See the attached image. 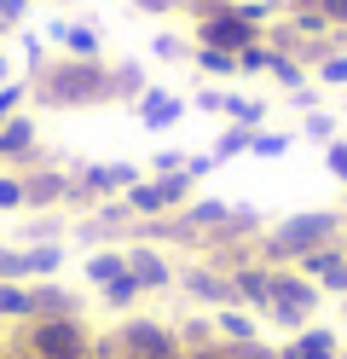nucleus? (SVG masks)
<instances>
[{"mask_svg": "<svg viewBox=\"0 0 347 359\" xmlns=\"http://www.w3.org/2000/svg\"><path fill=\"white\" fill-rule=\"evenodd\" d=\"M29 99L46 110H87L110 104V64L104 58H46L41 70H29Z\"/></svg>", "mask_w": 347, "mask_h": 359, "instance_id": "f257e3e1", "label": "nucleus"}, {"mask_svg": "<svg viewBox=\"0 0 347 359\" xmlns=\"http://www.w3.org/2000/svg\"><path fill=\"white\" fill-rule=\"evenodd\" d=\"M324 243H341V215H330V209H307V215H290V220H278V226L266 232V243L254 255H261L266 266H295L301 255H313V250H324Z\"/></svg>", "mask_w": 347, "mask_h": 359, "instance_id": "f03ea898", "label": "nucleus"}, {"mask_svg": "<svg viewBox=\"0 0 347 359\" xmlns=\"http://www.w3.org/2000/svg\"><path fill=\"white\" fill-rule=\"evenodd\" d=\"M254 41H266V29H261V24H249L238 0H226V6H215V12L191 18V47H220V53H243V47H254Z\"/></svg>", "mask_w": 347, "mask_h": 359, "instance_id": "7ed1b4c3", "label": "nucleus"}, {"mask_svg": "<svg viewBox=\"0 0 347 359\" xmlns=\"http://www.w3.org/2000/svg\"><path fill=\"white\" fill-rule=\"evenodd\" d=\"M23 353L29 359H93V336L81 319H29L23 325Z\"/></svg>", "mask_w": 347, "mask_h": 359, "instance_id": "20e7f679", "label": "nucleus"}, {"mask_svg": "<svg viewBox=\"0 0 347 359\" xmlns=\"http://www.w3.org/2000/svg\"><path fill=\"white\" fill-rule=\"evenodd\" d=\"M318 302H324V290L307 273H295V266H272V307H266V319L290 325V330H307V319H313Z\"/></svg>", "mask_w": 347, "mask_h": 359, "instance_id": "39448f33", "label": "nucleus"}, {"mask_svg": "<svg viewBox=\"0 0 347 359\" xmlns=\"http://www.w3.org/2000/svg\"><path fill=\"white\" fill-rule=\"evenodd\" d=\"M116 359H179V330L174 325H156V319H128L122 330L110 336Z\"/></svg>", "mask_w": 347, "mask_h": 359, "instance_id": "423d86ee", "label": "nucleus"}, {"mask_svg": "<svg viewBox=\"0 0 347 359\" xmlns=\"http://www.w3.org/2000/svg\"><path fill=\"white\" fill-rule=\"evenodd\" d=\"M174 290H185L197 307H208V313H220V307H238V296H231V273L226 266H215V261H191V266H179V278H174Z\"/></svg>", "mask_w": 347, "mask_h": 359, "instance_id": "0eeeda50", "label": "nucleus"}, {"mask_svg": "<svg viewBox=\"0 0 347 359\" xmlns=\"http://www.w3.org/2000/svg\"><path fill=\"white\" fill-rule=\"evenodd\" d=\"M139 174H145L139 163H87V168H76V197H81V209H87V203H104V197H122Z\"/></svg>", "mask_w": 347, "mask_h": 359, "instance_id": "6e6552de", "label": "nucleus"}, {"mask_svg": "<svg viewBox=\"0 0 347 359\" xmlns=\"http://www.w3.org/2000/svg\"><path fill=\"white\" fill-rule=\"evenodd\" d=\"M128 273L139 278V290H145V296H162V290H174L179 266L168 261V250H156L151 238H133V243H128Z\"/></svg>", "mask_w": 347, "mask_h": 359, "instance_id": "1a4fd4ad", "label": "nucleus"}, {"mask_svg": "<svg viewBox=\"0 0 347 359\" xmlns=\"http://www.w3.org/2000/svg\"><path fill=\"white\" fill-rule=\"evenodd\" d=\"M185 110H191V104H185L179 93H168V87H145V93L133 99V116H139V128H145V133H168V128H179Z\"/></svg>", "mask_w": 347, "mask_h": 359, "instance_id": "9d476101", "label": "nucleus"}, {"mask_svg": "<svg viewBox=\"0 0 347 359\" xmlns=\"http://www.w3.org/2000/svg\"><path fill=\"white\" fill-rule=\"evenodd\" d=\"M23 186H29V209H58V203H81L76 197V174H64V168H23Z\"/></svg>", "mask_w": 347, "mask_h": 359, "instance_id": "9b49d317", "label": "nucleus"}, {"mask_svg": "<svg viewBox=\"0 0 347 359\" xmlns=\"http://www.w3.org/2000/svg\"><path fill=\"white\" fill-rule=\"evenodd\" d=\"M35 156H41V128H35V116H18L12 122H0V163L6 168H35Z\"/></svg>", "mask_w": 347, "mask_h": 359, "instance_id": "f8f14e48", "label": "nucleus"}, {"mask_svg": "<svg viewBox=\"0 0 347 359\" xmlns=\"http://www.w3.org/2000/svg\"><path fill=\"white\" fill-rule=\"evenodd\" d=\"M231 296H238V307H249V313H266L272 307V266L261 255L238 261L231 266Z\"/></svg>", "mask_w": 347, "mask_h": 359, "instance_id": "ddd939ff", "label": "nucleus"}, {"mask_svg": "<svg viewBox=\"0 0 347 359\" xmlns=\"http://www.w3.org/2000/svg\"><path fill=\"white\" fill-rule=\"evenodd\" d=\"M46 41L64 53V58H104V35L93 24H69V18H53L46 24Z\"/></svg>", "mask_w": 347, "mask_h": 359, "instance_id": "4468645a", "label": "nucleus"}, {"mask_svg": "<svg viewBox=\"0 0 347 359\" xmlns=\"http://www.w3.org/2000/svg\"><path fill=\"white\" fill-rule=\"evenodd\" d=\"M35 319H81V296L64 290L58 278H41L35 284Z\"/></svg>", "mask_w": 347, "mask_h": 359, "instance_id": "2eb2a0df", "label": "nucleus"}, {"mask_svg": "<svg viewBox=\"0 0 347 359\" xmlns=\"http://www.w3.org/2000/svg\"><path fill=\"white\" fill-rule=\"evenodd\" d=\"M284 359H341V342H336V330H295L284 348H278Z\"/></svg>", "mask_w": 347, "mask_h": 359, "instance_id": "dca6fc26", "label": "nucleus"}, {"mask_svg": "<svg viewBox=\"0 0 347 359\" xmlns=\"http://www.w3.org/2000/svg\"><path fill=\"white\" fill-rule=\"evenodd\" d=\"M215 336H220L226 348H238V342H254V336H261V325H254L249 307H220V313H215Z\"/></svg>", "mask_w": 347, "mask_h": 359, "instance_id": "f3484780", "label": "nucleus"}, {"mask_svg": "<svg viewBox=\"0 0 347 359\" xmlns=\"http://www.w3.org/2000/svg\"><path fill=\"white\" fill-rule=\"evenodd\" d=\"M18 319L29 325L35 319V284H18V278H0V325Z\"/></svg>", "mask_w": 347, "mask_h": 359, "instance_id": "a211bd4d", "label": "nucleus"}, {"mask_svg": "<svg viewBox=\"0 0 347 359\" xmlns=\"http://www.w3.org/2000/svg\"><path fill=\"white\" fill-rule=\"evenodd\" d=\"M128 273V243H110V250H93L87 255V284L99 290V284H110V278H122Z\"/></svg>", "mask_w": 347, "mask_h": 359, "instance_id": "6ab92c4d", "label": "nucleus"}, {"mask_svg": "<svg viewBox=\"0 0 347 359\" xmlns=\"http://www.w3.org/2000/svg\"><path fill=\"white\" fill-rule=\"evenodd\" d=\"M191 70L208 81H231L238 76V53H220V47H191Z\"/></svg>", "mask_w": 347, "mask_h": 359, "instance_id": "aec40b11", "label": "nucleus"}, {"mask_svg": "<svg viewBox=\"0 0 347 359\" xmlns=\"http://www.w3.org/2000/svg\"><path fill=\"white\" fill-rule=\"evenodd\" d=\"M99 302H104L110 313H133L139 302H145V290H139V278H133V273H122V278L99 284Z\"/></svg>", "mask_w": 347, "mask_h": 359, "instance_id": "412c9836", "label": "nucleus"}, {"mask_svg": "<svg viewBox=\"0 0 347 359\" xmlns=\"http://www.w3.org/2000/svg\"><path fill=\"white\" fill-rule=\"evenodd\" d=\"M220 116H226V122H238V128H254V133H261V128H266V104H261V99H243V93H226Z\"/></svg>", "mask_w": 347, "mask_h": 359, "instance_id": "4be33fe9", "label": "nucleus"}, {"mask_svg": "<svg viewBox=\"0 0 347 359\" xmlns=\"http://www.w3.org/2000/svg\"><path fill=\"white\" fill-rule=\"evenodd\" d=\"M249 140H254V128H238V122H226L208 156H215V163H231V156H249Z\"/></svg>", "mask_w": 347, "mask_h": 359, "instance_id": "5701e85b", "label": "nucleus"}, {"mask_svg": "<svg viewBox=\"0 0 347 359\" xmlns=\"http://www.w3.org/2000/svg\"><path fill=\"white\" fill-rule=\"evenodd\" d=\"M29 209V186H23V168H0V215Z\"/></svg>", "mask_w": 347, "mask_h": 359, "instance_id": "b1692460", "label": "nucleus"}, {"mask_svg": "<svg viewBox=\"0 0 347 359\" xmlns=\"http://www.w3.org/2000/svg\"><path fill=\"white\" fill-rule=\"evenodd\" d=\"M278 87H290V93H301V87H307V64H301L295 53H284L278 47V58H272V70H266Z\"/></svg>", "mask_w": 347, "mask_h": 359, "instance_id": "393cba45", "label": "nucleus"}, {"mask_svg": "<svg viewBox=\"0 0 347 359\" xmlns=\"http://www.w3.org/2000/svg\"><path fill=\"white\" fill-rule=\"evenodd\" d=\"M110 93L133 104L139 93H145V70H139V64H110Z\"/></svg>", "mask_w": 347, "mask_h": 359, "instance_id": "a878e982", "label": "nucleus"}, {"mask_svg": "<svg viewBox=\"0 0 347 359\" xmlns=\"http://www.w3.org/2000/svg\"><path fill=\"white\" fill-rule=\"evenodd\" d=\"M272 58H278L272 41H254V47L238 53V76H266V70H272Z\"/></svg>", "mask_w": 347, "mask_h": 359, "instance_id": "bb28decb", "label": "nucleus"}, {"mask_svg": "<svg viewBox=\"0 0 347 359\" xmlns=\"http://www.w3.org/2000/svg\"><path fill=\"white\" fill-rule=\"evenodd\" d=\"M23 104H29V76H12V81H0V122H12Z\"/></svg>", "mask_w": 347, "mask_h": 359, "instance_id": "cd10ccee", "label": "nucleus"}, {"mask_svg": "<svg viewBox=\"0 0 347 359\" xmlns=\"http://www.w3.org/2000/svg\"><path fill=\"white\" fill-rule=\"evenodd\" d=\"M290 145H295V133H278V128H261L249 140V156H290Z\"/></svg>", "mask_w": 347, "mask_h": 359, "instance_id": "c85d7f7f", "label": "nucleus"}, {"mask_svg": "<svg viewBox=\"0 0 347 359\" xmlns=\"http://www.w3.org/2000/svg\"><path fill=\"white\" fill-rule=\"evenodd\" d=\"M313 76H318L324 87H347V53H324V58L313 64Z\"/></svg>", "mask_w": 347, "mask_h": 359, "instance_id": "c756f323", "label": "nucleus"}, {"mask_svg": "<svg viewBox=\"0 0 347 359\" xmlns=\"http://www.w3.org/2000/svg\"><path fill=\"white\" fill-rule=\"evenodd\" d=\"M151 53H156L162 64H179V58H191V41H179V35H156V41H151Z\"/></svg>", "mask_w": 347, "mask_h": 359, "instance_id": "7c9ffc66", "label": "nucleus"}, {"mask_svg": "<svg viewBox=\"0 0 347 359\" xmlns=\"http://www.w3.org/2000/svg\"><path fill=\"white\" fill-rule=\"evenodd\" d=\"M185 156H191V151H151L145 174H179V168H185Z\"/></svg>", "mask_w": 347, "mask_h": 359, "instance_id": "2f4dec72", "label": "nucleus"}, {"mask_svg": "<svg viewBox=\"0 0 347 359\" xmlns=\"http://www.w3.org/2000/svg\"><path fill=\"white\" fill-rule=\"evenodd\" d=\"M301 133H307V140H324V145H330V140H336V122L324 116V110H307V122H301Z\"/></svg>", "mask_w": 347, "mask_h": 359, "instance_id": "473e14b6", "label": "nucleus"}, {"mask_svg": "<svg viewBox=\"0 0 347 359\" xmlns=\"http://www.w3.org/2000/svg\"><path fill=\"white\" fill-rule=\"evenodd\" d=\"M324 168L347 186V140H330V145H324Z\"/></svg>", "mask_w": 347, "mask_h": 359, "instance_id": "72a5a7b5", "label": "nucleus"}, {"mask_svg": "<svg viewBox=\"0 0 347 359\" xmlns=\"http://www.w3.org/2000/svg\"><path fill=\"white\" fill-rule=\"evenodd\" d=\"M185 104H197L203 116H220V104H226V87H197V99H185Z\"/></svg>", "mask_w": 347, "mask_h": 359, "instance_id": "f704fd0d", "label": "nucleus"}, {"mask_svg": "<svg viewBox=\"0 0 347 359\" xmlns=\"http://www.w3.org/2000/svg\"><path fill=\"white\" fill-rule=\"evenodd\" d=\"M29 6L35 0H0V29H18L23 18H29Z\"/></svg>", "mask_w": 347, "mask_h": 359, "instance_id": "c9c22d12", "label": "nucleus"}, {"mask_svg": "<svg viewBox=\"0 0 347 359\" xmlns=\"http://www.w3.org/2000/svg\"><path fill=\"white\" fill-rule=\"evenodd\" d=\"M179 359H231V348L226 342H203V348H185Z\"/></svg>", "mask_w": 347, "mask_h": 359, "instance_id": "e433bc0d", "label": "nucleus"}, {"mask_svg": "<svg viewBox=\"0 0 347 359\" xmlns=\"http://www.w3.org/2000/svg\"><path fill=\"white\" fill-rule=\"evenodd\" d=\"M313 6H318L324 18H330L336 29H347V0H313Z\"/></svg>", "mask_w": 347, "mask_h": 359, "instance_id": "4c0bfd02", "label": "nucleus"}, {"mask_svg": "<svg viewBox=\"0 0 347 359\" xmlns=\"http://www.w3.org/2000/svg\"><path fill=\"white\" fill-rule=\"evenodd\" d=\"M139 12H151V18H174L179 12V0H133Z\"/></svg>", "mask_w": 347, "mask_h": 359, "instance_id": "58836bf2", "label": "nucleus"}, {"mask_svg": "<svg viewBox=\"0 0 347 359\" xmlns=\"http://www.w3.org/2000/svg\"><path fill=\"white\" fill-rule=\"evenodd\" d=\"M6 76H12V58H6V53H0V81H6Z\"/></svg>", "mask_w": 347, "mask_h": 359, "instance_id": "ea45409f", "label": "nucleus"}, {"mask_svg": "<svg viewBox=\"0 0 347 359\" xmlns=\"http://www.w3.org/2000/svg\"><path fill=\"white\" fill-rule=\"evenodd\" d=\"M53 6H76V0H53Z\"/></svg>", "mask_w": 347, "mask_h": 359, "instance_id": "a19ab883", "label": "nucleus"}, {"mask_svg": "<svg viewBox=\"0 0 347 359\" xmlns=\"http://www.w3.org/2000/svg\"><path fill=\"white\" fill-rule=\"evenodd\" d=\"M0 35H6V29H0Z\"/></svg>", "mask_w": 347, "mask_h": 359, "instance_id": "79ce46f5", "label": "nucleus"}]
</instances>
